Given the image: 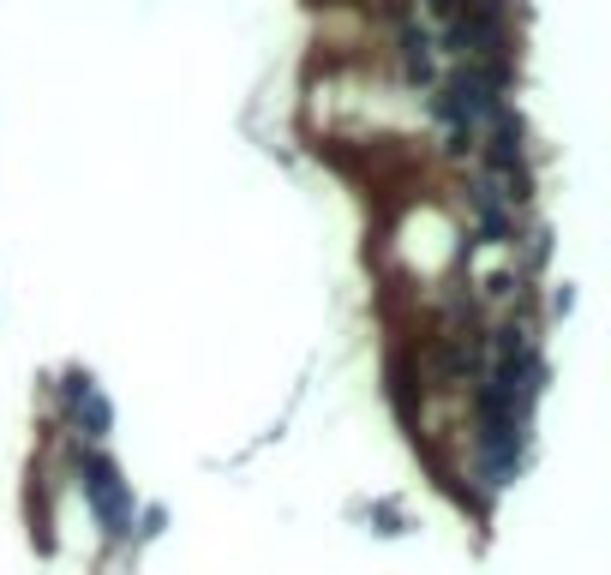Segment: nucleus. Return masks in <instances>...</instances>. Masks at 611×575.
I'll use <instances>...</instances> for the list:
<instances>
[{
    "mask_svg": "<svg viewBox=\"0 0 611 575\" xmlns=\"http://www.w3.org/2000/svg\"><path fill=\"white\" fill-rule=\"evenodd\" d=\"M66 408H72V426H78L84 438H108V432H114V408H108V396H102L84 372L66 378Z\"/></svg>",
    "mask_w": 611,
    "mask_h": 575,
    "instance_id": "7ed1b4c3",
    "label": "nucleus"
},
{
    "mask_svg": "<svg viewBox=\"0 0 611 575\" xmlns=\"http://www.w3.org/2000/svg\"><path fill=\"white\" fill-rule=\"evenodd\" d=\"M528 126H522V114L504 102L498 114H492V132H486V144H480V168L492 174V180H528Z\"/></svg>",
    "mask_w": 611,
    "mask_h": 575,
    "instance_id": "f03ea898",
    "label": "nucleus"
},
{
    "mask_svg": "<svg viewBox=\"0 0 611 575\" xmlns=\"http://www.w3.org/2000/svg\"><path fill=\"white\" fill-rule=\"evenodd\" d=\"M414 384H420V372H414V354L408 348H396L390 354V402H396V414L414 426V414H420V402H414Z\"/></svg>",
    "mask_w": 611,
    "mask_h": 575,
    "instance_id": "39448f33",
    "label": "nucleus"
},
{
    "mask_svg": "<svg viewBox=\"0 0 611 575\" xmlns=\"http://www.w3.org/2000/svg\"><path fill=\"white\" fill-rule=\"evenodd\" d=\"M432 48H438V36H432L426 24H402V78H408L414 90L438 84V60H432Z\"/></svg>",
    "mask_w": 611,
    "mask_h": 575,
    "instance_id": "20e7f679",
    "label": "nucleus"
},
{
    "mask_svg": "<svg viewBox=\"0 0 611 575\" xmlns=\"http://www.w3.org/2000/svg\"><path fill=\"white\" fill-rule=\"evenodd\" d=\"M78 486H84L90 510L102 516V528L114 540H126V528H132V492L120 480V462L102 456V450H78Z\"/></svg>",
    "mask_w": 611,
    "mask_h": 575,
    "instance_id": "f257e3e1",
    "label": "nucleus"
}]
</instances>
